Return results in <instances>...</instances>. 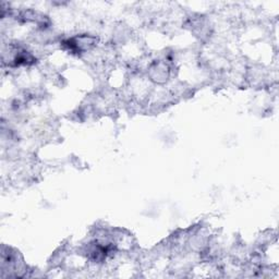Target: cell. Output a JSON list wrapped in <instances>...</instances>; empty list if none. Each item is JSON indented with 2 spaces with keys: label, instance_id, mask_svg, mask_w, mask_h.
<instances>
[{
  "label": "cell",
  "instance_id": "obj_1",
  "mask_svg": "<svg viewBox=\"0 0 279 279\" xmlns=\"http://www.w3.org/2000/svg\"><path fill=\"white\" fill-rule=\"evenodd\" d=\"M150 76L156 83H164L167 81L169 77V69L167 65L163 63H156L153 65L150 69Z\"/></svg>",
  "mask_w": 279,
  "mask_h": 279
}]
</instances>
